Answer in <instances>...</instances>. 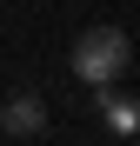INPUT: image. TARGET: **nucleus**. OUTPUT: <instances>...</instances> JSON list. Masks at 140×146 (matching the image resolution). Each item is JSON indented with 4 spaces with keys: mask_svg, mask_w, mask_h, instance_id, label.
Masks as SVG:
<instances>
[{
    "mask_svg": "<svg viewBox=\"0 0 140 146\" xmlns=\"http://www.w3.org/2000/svg\"><path fill=\"white\" fill-rule=\"evenodd\" d=\"M127 66H133V40H127L120 27H87V33L74 40V73H80L87 86L120 80Z\"/></svg>",
    "mask_w": 140,
    "mask_h": 146,
    "instance_id": "obj_1",
    "label": "nucleus"
},
{
    "mask_svg": "<svg viewBox=\"0 0 140 146\" xmlns=\"http://www.w3.org/2000/svg\"><path fill=\"white\" fill-rule=\"evenodd\" d=\"M100 119H107V133L113 139H133L140 133V100H133V93H120V86H100Z\"/></svg>",
    "mask_w": 140,
    "mask_h": 146,
    "instance_id": "obj_2",
    "label": "nucleus"
},
{
    "mask_svg": "<svg viewBox=\"0 0 140 146\" xmlns=\"http://www.w3.org/2000/svg\"><path fill=\"white\" fill-rule=\"evenodd\" d=\"M0 126H7L13 139H33V133L47 126V106L33 100V93H20V100H7V113H0Z\"/></svg>",
    "mask_w": 140,
    "mask_h": 146,
    "instance_id": "obj_3",
    "label": "nucleus"
}]
</instances>
